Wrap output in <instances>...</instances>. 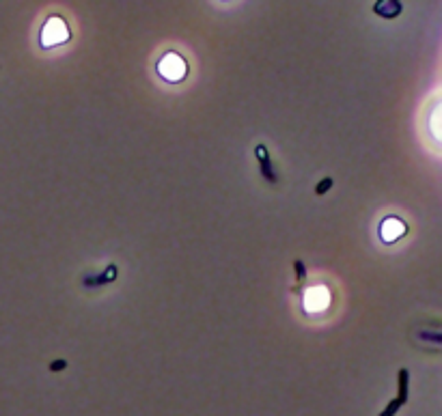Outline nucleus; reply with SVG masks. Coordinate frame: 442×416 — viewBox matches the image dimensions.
Segmentation results:
<instances>
[{"instance_id":"obj_6","label":"nucleus","mask_w":442,"mask_h":416,"mask_svg":"<svg viewBox=\"0 0 442 416\" xmlns=\"http://www.w3.org/2000/svg\"><path fill=\"white\" fill-rule=\"evenodd\" d=\"M403 405H405V403H403V401L395 397L393 401H388V405H386V407H384V410H382V412H380L378 416H397V412H399V410H401V407H403Z\"/></svg>"},{"instance_id":"obj_9","label":"nucleus","mask_w":442,"mask_h":416,"mask_svg":"<svg viewBox=\"0 0 442 416\" xmlns=\"http://www.w3.org/2000/svg\"><path fill=\"white\" fill-rule=\"evenodd\" d=\"M293 270H296V281H304V278H307V265L300 259L293 261Z\"/></svg>"},{"instance_id":"obj_5","label":"nucleus","mask_w":442,"mask_h":416,"mask_svg":"<svg viewBox=\"0 0 442 416\" xmlns=\"http://www.w3.org/2000/svg\"><path fill=\"white\" fill-rule=\"evenodd\" d=\"M48 35H54L52 37V44H59V41H67L69 39V33H67V26H65V22L61 20V24H59V28H52V22H48L46 26H43V33H41V39H46ZM50 44V46H52Z\"/></svg>"},{"instance_id":"obj_4","label":"nucleus","mask_w":442,"mask_h":416,"mask_svg":"<svg viewBox=\"0 0 442 416\" xmlns=\"http://www.w3.org/2000/svg\"><path fill=\"white\" fill-rule=\"evenodd\" d=\"M397 399H401L403 403H408L410 399V371L399 369L397 373Z\"/></svg>"},{"instance_id":"obj_8","label":"nucleus","mask_w":442,"mask_h":416,"mask_svg":"<svg viewBox=\"0 0 442 416\" xmlns=\"http://www.w3.org/2000/svg\"><path fill=\"white\" fill-rule=\"evenodd\" d=\"M67 369V360H63V358H56V360H52L48 364V371L50 373H61V371H65Z\"/></svg>"},{"instance_id":"obj_1","label":"nucleus","mask_w":442,"mask_h":416,"mask_svg":"<svg viewBox=\"0 0 442 416\" xmlns=\"http://www.w3.org/2000/svg\"><path fill=\"white\" fill-rule=\"evenodd\" d=\"M255 157L259 162V170H261V177L265 179V183L276 185L278 183V175H276V170H274V162L270 157V149H267L265 145H257L255 147Z\"/></svg>"},{"instance_id":"obj_2","label":"nucleus","mask_w":442,"mask_h":416,"mask_svg":"<svg viewBox=\"0 0 442 416\" xmlns=\"http://www.w3.org/2000/svg\"><path fill=\"white\" fill-rule=\"evenodd\" d=\"M117 276H119V268L114 263H110V265H106V270L101 272V274H86L82 278V285L86 287V289H99L101 285H108V283L117 281Z\"/></svg>"},{"instance_id":"obj_7","label":"nucleus","mask_w":442,"mask_h":416,"mask_svg":"<svg viewBox=\"0 0 442 416\" xmlns=\"http://www.w3.org/2000/svg\"><path fill=\"white\" fill-rule=\"evenodd\" d=\"M332 183H335V181H332V177H324V179H322V181H320V183H317V185H315V194H317V196H322V194H326V192H328V190L332 188Z\"/></svg>"},{"instance_id":"obj_3","label":"nucleus","mask_w":442,"mask_h":416,"mask_svg":"<svg viewBox=\"0 0 442 416\" xmlns=\"http://www.w3.org/2000/svg\"><path fill=\"white\" fill-rule=\"evenodd\" d=\"M401 11H403L401 0H375V5H373V13H375V16H380V18H384V20L399 18Z\"/></svg>"}]
</instances>
